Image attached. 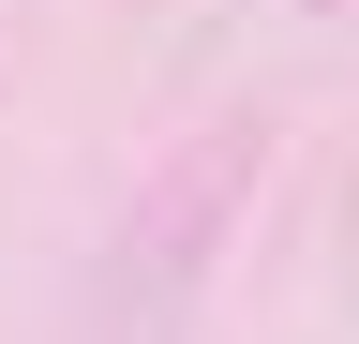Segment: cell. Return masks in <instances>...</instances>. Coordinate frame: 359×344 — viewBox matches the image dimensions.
Masks as SVG:
<instances>
[{
    "mask_svg": "<svg viewBox=\"0 0 359 344\" xmlns=\"http://www.w3.org/2000/svg\"><path fill=\"white\" fill-rule=\"evenodd\" d=\"M255 165H269L255 120H210L180 165H150V180H135V209L105 225V254H90V284H75V344H180V329H195L224 240H240Z\"/></svg>",
    "mask_w": 359,
    "mask_h": 344,
    "instance_id": "cell-1",
    "label": "cell"
},
{
    "mask_svg": "<svg viewBox=\"0 0 359 344\" xmlns=\"http://www.w3.org/2000/svg\"><path fill=\"white\" fill-rule=\"evenodd\" d=\"M344 284H359V195H344Z\"/></svg>",
    "mask_w": 359,
    "mask_h": 344,
    "instance_id": "cell-2",
    "label": "cell"
}]
</instances>
